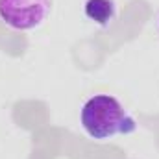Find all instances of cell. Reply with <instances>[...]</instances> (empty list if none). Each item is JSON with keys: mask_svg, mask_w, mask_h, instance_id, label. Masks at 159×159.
<instances>
[{"mask_svg": "<svg viewBox=\"0 0 159 159\" xmlns=\"http://www.w3.org/2000/svg\"><path fill=\"white\" fill-rule=\"evenodd\" d=\"M80 124L87 137L94 141H109L137 131L135 117L120 104L119 98L107 93H98L85 100L80 109Z\"/></svg>", "mask_w": 159, "mask_h": 159, "instance_id": "6da1fadb", "label": "cell"}, {"mask_svg": "<svg viewBox=\"0 0 159 159\" xmlns=\"http://www.w3.org/2000/svg\"><path fill=\"white\" fill-rule=\"evenodd\" d=\"M54 0H0V20L17 32L43 26L52 13Z\"/></svg>", "mask_w": 159, "mask_h": 159, "instance_id": "7a4b0ae2", "label": "cell"}, {"mask_svg": "<svg viewBox=\"0 0 159 159\" xmlns=\"http://www.w3.org/2000/svg\"><path fill=\"white\" fill-rule=\"evenodd\" d=\"M83 13L93 24L102 30H107L119 17V6L115 0H85Z\"/></svg>", "mask_w": 159, "mask_h": 159, "instance_id": "3957f363", "label": "cell"}, {"mask_svg": "<svg viewBox=\"0 0 159 159\" xmlns=\"http://www.w3.org/2000/svg\"><path fill=\"white\" fill-rule=\"evenodd\" d=\"M156 30H157V34H159V13H157V17H156Z\"/></svg>", "mask_w": 159, "mask_h": 159, "instance_id": "277c9868", "label": "cell"}]
</instances>
